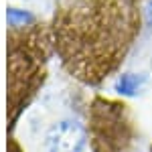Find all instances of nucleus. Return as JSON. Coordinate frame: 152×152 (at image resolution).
I'll use <instances>...</instances> for the list:
<instances>
[{
	"mask_svg": "<svg viewBox=\"0 0 152 152\" xmlns=\"http://www.w3.org/2000/svg\"><path fill=\"white\" fill-rule=\"evenodd\" d=\"M85 146V130L75 120H63L47 134L49 152H81Z\"/></svg>",
	"mask_w": 152,
	"mask_h": 152,
	"instance_id": "7ed1b4c3",
	"label": "nucleus"
},
{
	"mask_svg": "<svg viewBox=\"0 0 152 152\" xmlns=\"http://www.w3.org/2000/svg\"><path fill=\"white\" fill-rule=\"evenodd\" d=\"M53 47L51 28L45 24L10 26L8 31V104L12 116L23 107L43 83L49 51Z\"/></svg>",
	"mask_w": 152,
	"mask_h": 152,
	"instance_id": "f03ea898",
	"label": "nucleus"
},
{
	"mask_svg": "<svg viewBox=\"0 0 152 152\" xmlns=\"http://www.w3.org/2000/svg\"><path fill=\"white\" fill-rule=\"evenodd\" d=\"M49 28L63 67L83 83H99L138 37L140 0H59Z\"/></svg>",
	"mask_w": 152,
	"mask_h": 152,
	"instance_id": "f257e3e1",
	"label": "nucleus"
}]
</instances>
